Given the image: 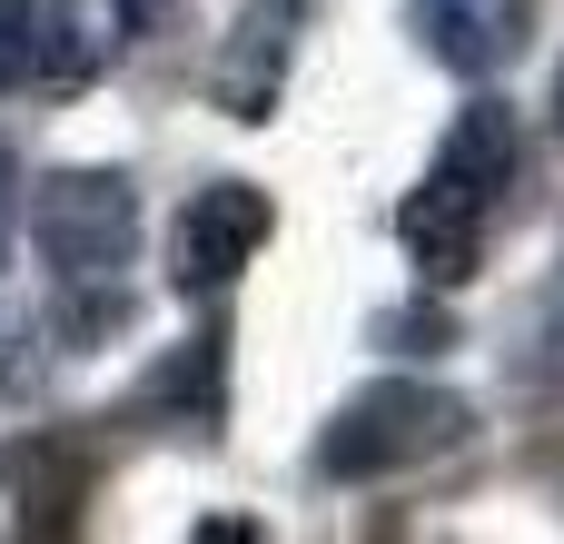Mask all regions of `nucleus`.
I'll use <instances>...</instances> for the list:
<instances>
[{
	"label": "nucleus",
	"instance_id": "nucleus-14",
	"mask_svg": "<svg viewBox=\"0 0 564 544\" xmlns=\"http://www.w3.org/2000/svg\"><path fill=\"white\" fill-rule=\"evenodd\" d=\"M555 129H564V79H555Z\"/></svg>",
	"mask_w": 564,
	"mask_h": 544
},
{
	"label": "nucleus",
	"instance_id": "nucleus-13",
	"mask_svg": "<svg viewBox=\"0 0 564 544\" xmlns=\"http://www.w3.org/2000/svg\"><path fill=\"white\" fill-rule=\"evenodd\" d=\"M119 20H129V30H149V20H169V0H119Z\"/></svg>",
	"mask_w": 564,
	"mask_h": 544
},
{
	"label": "nucleus",
	"instance_id": "nucleus-3",
	"mask_svg": "<svg viewBox=\"0 0 564 544\" xmlns=\"http://www.w3.org/2000/svg\"><path fill=\"white\" fill-rule=\"evenodd\" d=\"M20 228L30 248L50 258L59 287H99L129 268V238H139V198L119 168H59L40 178V198H20Z\"/></svg>",
	"mask_w": 564,
	"mask_h": 544
},
{
	"label": "nucleus",
	"instance_id": "nucleus-5",
	"mask_svg": "<svg viewBox=\"0 0 564 544\" xmlns=\"http://www.w3.org/2000/svg\"><path fill=\"white\" fill-rule=\"evenodd\" d=\"M268 228H278L268 188H248V178H208V188H188V208H178V228H169V287H178V297H218V287H238L248 258L268 248Z\"/></svg>",
	"mask_w": 564,
	"mask_h": 544
},
{
	"label": "nucleus",
	"instance_id": "nucleus-6",
	"mask_svg": "<svg viewBox=\"0 0 564 544\" xmlns=\"http://www.w3.org/2000/svg\"><path fill=\"white\" fill-rule=\"evenodd\" d=\"M297 30H307V0H248L218 69H208V99L228 119H268L278 89H288V59H297Z\"/></svg>",
	"mask_w": 564,
	"mask_h": 544
},
{
	"label": "nucleus",
	"instance_id": "nucleus-11",
	"mask_svg": "<svg viewBox=\"0 0 564 544\" xmlns=\"http://www.w3.org/2000/svg\"><path fill=\"white\" fill-rule=\"evenodd\" d=\"M10 238H20V159L0 139V258H10Z\"/></svg>",
	"mask_w": 564,
	"mask_h": 544
},
{
	"label": "nucleus",
	"instance_id": "nucleus-4",
	"mask_svg": "<svg viewBox=\"0 0 564 544\" xmlns=\"http://www.w3.org/2000/svg\"><path fill=\"white\" fill-rule=\"evenodd\" d=\"M119 0H0V99L10 89H89L119 59Z\"/></svg>",
	"mask_w": 564,
	"mask_h": 544
},
{
	"label": "nucleus",
	"instance_id": "nucleus-10",
	"mask_svg": "<svg viewBox=\"0 0 564 544\" xmlns=\"http://www.w3.org/2000/svg\"><path fill=\"white\" fill-rule=\"evenodd\" d=\"M377 347H397V357H436V347H446V317H436V307H387V317H377Z\"/></svg>",
	"mask_w": 564,
	"mask_h": 544
},
{
	"label": "nucleus",
	"instance_id": "nucleus-12",
	"mask_svg": "<svg viewBox=\"0 0 564 544\" xmlns=\"http://www.w3.org/2000/svg\"><path fill=\"white\" fill-rule=\"evenodd\" d=\"M20 377H30V337L0 317V396H20Z\"/></svg>",
	"mask_w": 564,
	"mask_h": 544
},
{
	"label": "nucleus",
	"instance_id": "nucleus-8",
	"mask_svg": "<svg viewBox=\"0 0 564 544\" xmlns=\"http://www.w3.org/2000/svg\"><path fill=\"white\" fill-rule=\"evenodd\" d=\"M426 59H446L456 79H496L525 50V0H406Z\"/></svg>",
	"mask_w": 564,
	"mask_h": 544
},
{
	"label": "nucleus",
	"instance_id": "nucleus-9",
	"mask_svg": "<svg viewBox=\"0 0 564 544\" xmlns=\"http://www.w3.org/2000/svg\"><path fill=\"white\" fill-rule=\"evenodd\" d=\"M506 387L535 396V406H564V258L555 278H535L516 297V327H506Z\"/></svg>",
	"mask_w": 564,
	"mask_h": 544
},
{
	"label": "nucleus",
	"instance_id": "nucleus-1",
	"mask_svg": "<svg viewBox=\"0 0 564 544\" xmlns=\"http://www.w3.org/2000/svg\"><path fill=\"white\" fill-rule=\"evenodd\" d=\"M516 188H525L516 109H506V99H466L456 129H446V149H436V168H426V188L397 208V238H406L416 278H426V287H466V278L486 268V238H496V218L516 208Z\"/></svg>",
	"mask_w": 564,
	"mask_h": 544
},
{
	"label": "nucleus",
	"instance_id": "nucleus-2",
	"mask_svg": "<svg viewBox=\"0 0 564 544\" xmlns=\"http://www.w3.org/2000/svg\"><path fill=\"white\" fill-rule=\"evenodd\" d=\"M466 396L426 387V377H377L337 406V426L317 436V476L327 486H367V476H406L446 446H466Z\"/></svg>",
	"mask_w": 564,
	"mask_h": 544
},
{
	"label": "nucleus",
	"instance_id": "nucleus-7",
	"mask_svg": "<svg viewBox=\"0 0 564 544\" xmlns=\"http://www.w3.org/2000/svg\"><path fill=\"white\" fill-rule=\"evenodd\" d=\"M139 416L169 426V436H218V426H228V337L208 327V337L169 347V357L139 377Z\"/></svg>",
	"mask_w": 564,
	"mask_h": 544
}]
</instances>
